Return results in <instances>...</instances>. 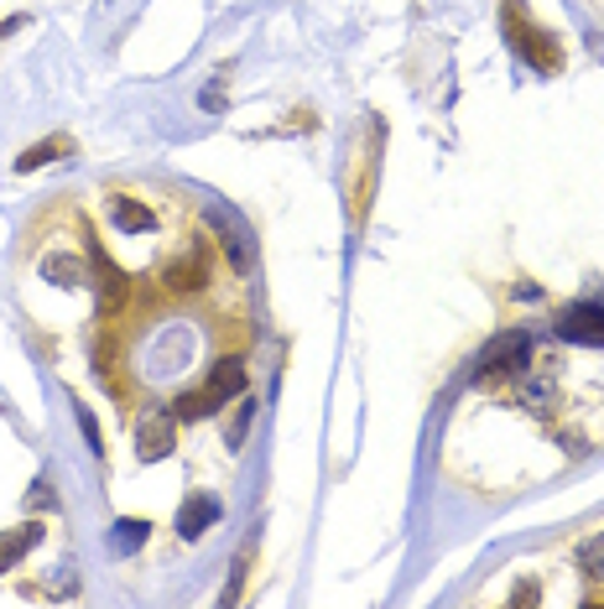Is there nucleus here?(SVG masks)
Segmentation results:
<instances>
[{"label":"nucleus","mask_w":604,"mask_h":609,"mask_svg":"<svg viewBox=\"0 0 604 609\" xmlns=\"http://www.w3.org/2000/svg\"><path fill=\"white\" fill-rule=\"evenodd\" d=\"M204 219H209L214 230L225 234V251H230V266L234 271H251L256 266V245H251V230H245V219L225 204H204Z\"/></svg>","instance_id":"1"},{"label":"nucleus","mask_w":604,"mask_h":609,"mask_svg":"<svg viewBox=\"0 0 604 609\" xmlns=\"http://www.w3.org/2000/svg\"><path fill=\"white\" fill-rule=\"evenodd\" d=\"M178 448V412H152V417H141L136 427V453L146 464H157Z\"/></svg>","instance_id":"2"},{"label":"nucleus","mask_w":604,"mask_h":609,"mask_svg":"<svg viewBox=\"0 0 604 609\" xmlns=\"http://www.w3.org/2000/svg\"><path fill=\"white\" fill-rule=\"evenodd\" d=\"M527 350H532V339L527 333H500L485 354H480V380H495V375H516L527 365Z\"/></svg>","instance_id":"3"},{"label":"nucleus","mask_w":604,"mask_h":609,"mask_svg":"<svg viewBox=\"0 0 604 609\" xmlns=\"http://www.w3.org/2000/svg\"><path fill=\"white\" fill-rule=\"evenodd\" d=\"M558 333L568 344H589V350H604V307L600 303H573L563 313Z\"/></svg>","instance_id":"4"},{"label":"nucleus","mask_w":604,"mask_h":609,"mask_svg":"<svg viewBox=\"0 0 604 609\" xmlns=\"http://www.w3.org/2000/svg\"><path fill=\"white\" fill-rule=\"evenodd\" d=\"M214 521H219V500H214V495H188L183 511H178V537H183V541L204 537Z\"/></svg>","instance_id":"5"},{"label":"nucleus","mask_w":604,"mask_h":609,"mask_svg":"<svg viewBox=\"0 0 604 609\" xmlns=\"http://www.w3.org/2000/svg\"><path fill=\"white\" fill-rule=\"evenodd\" d=\"M94 277H99V297H105V307H110V313H116V307H125V297H131L125 271H120V266L105 256V251H94Z\"/></svg>","instance_id":"6"},{"label":"nucleus","mask_w":604,"mask_h":609,"mask_svg":"<svg viewBox=\"0 0 604 609\" xmlns=\"http://www.w3.org/2000/svg\"><path fill=\"white\" fill-rule=\"evenodd\" d=\"M204 281H209V251H193L188 260H172L167 266V287L172 292H198Z\"/></svg>","instance_id":"7"},{"label":"nucleus","mask_w":604,"mask_h":609,"mask_svg":"<svg viewBox=\"0 0 604 609\" xmlns=\"http://www.w3.org/2000/svg\"><path fill=\"white\" fill-rule=\"evenodd\" d=\"M43 541V526H16V532H0V573H11V562H22L32 547Z\"/></svg>","instance_id":"8"},{"label":"nucleus","mask_w":604,"mask_h":609,"mask_svg":"<svg viewBox=\"0 0 604 609\" xmlns=\"http://www.w3.org/2000/svg\"><path fill=\"white\" fill-rule=\"evenodd\" d=\"M240 391H245V365H240V360H219L209 370V401L219 406V401L240 397Z\"/></svg>","instance_id":"9"},{"label":"nucleus","mask_w":604,"mask_h":609,"mask_svg":"<svg viewBox=\"0 0 604 609\" xmlns=\"http://www.w3.org/2000/svg\"><path fill=\"white\" fill-rule=\"evenodd\" d=\"M73 151V141L69 136H52V141H37L26 157H16V172H37V167H47V162H58V157H69Z\"/></svg>","instance_id":"10"},{"label":"nucleus","mask_w":604,"mask_h":609,"mask_svg":"<svg viewBox=\"0 0 604 609\" xmlns=\"http://www.w3.org/2000/svg\"><path fill=\"white\" fill-rule=\"evenodd\" d=\"M146 532H152V526H146V521H131V515H125V521H116V526H110V552H116V558H131V552H136L141 541H146Z\"/></svg>","instance_id":"11"},{"label":"nucleus","mask_w":604,"mask_h":609,"mask_svg":"<svg viewBox=\"0 0 604 609\" xmlns=\"http://www.w3.org/2000/svg\"><path fill=\"white\" fill-rule=\"evenodd\" d=\"M506 37H516V47L532 58L536 69H558V47H547L542 37H536L532 26H516V32H506Z\"/></svg>","instance_id":"12"},{"label":"nucleus","mask_w":604,"mask_h":609,"mask_svg":"<svg viewBox=\"0 0 604 609\" xmlns=\"http://www.w3.org/2000/svg\"><path fill=\"white\" fill-rule=\"evenodd\" d=\"M110 214H116V224L125 234L152 230V224H157V219H152V209H146V204H131V198H116V204H110Z\"/></svg>","instance_id":"13"},{"label":"nucleus","mask_w":604,"mask_h":609,"mask_svg":"<svg viewBox=\"0 0 604 609\" xmlns=\"http://www.w3.org/2000/svg\"><path fill=\"white\" fill-rule=\"evenodd\" d=\"M43 277L58 281V287H84V260L73 256H47L43 260Z\"/></svg>","instance_id":"14"},{"label":"nucleus","mask_w":604,"mask_h":609,"mask_svg":"<svg viewBox=\"0 0 604 609\" xmlns=\"http://www.w3.org/2000/svg\"><path fill=\"white\" fill-rule=\"evenodd\" d=\"M579 562L589 568V573H594V578H600V573H604V532H600L594 541H589V547H583V552H579Z\"/></svg>","instance_id":"15"},{"label":"nucleus","mask_w":604,"mask_h":609,"mask_svg":"<svg viewBox=\"0 0 604 609\" xmlns=\"http://www.w3.org/2000/svg\"><path fill=\"white\" fill-rule=\"evenodd\" d=\"M251 412H256V406H251V401H240V412H234V427H230V448H240V443H245V427H251Z\"/></svg>","instance_id":"16"},{"label":"nucleus","mask_w":604,"mask_h":609,"mask_svg":"<svg viewBox=\"0 0 604 609\" xmlns=\"http://www.w3.org/2000/svg\"><path fill=\"white\" fill-rule=\"evenodd\" d=\"M43 506H52V485L37 479V485H32V511H43Z\"/></svg>","instance_id":"17"},{"label":"nucleus","mask_w":604,"mask_h":609,"mask_svg":"<svg viewBox=\"0 0 604 609\" xmlns=\"http://www.w3.org/2000/svg\"><path fill=\"white\" fill-rule=\"evenodd\" d=\"M78 422H84V438H89V448L99 453V427H94V417L84 412V406H78Z\"/></svg>","instance_id":"18"}]
</instances>
